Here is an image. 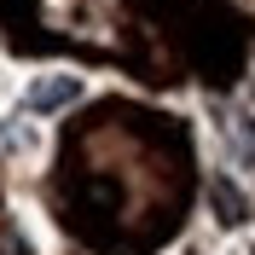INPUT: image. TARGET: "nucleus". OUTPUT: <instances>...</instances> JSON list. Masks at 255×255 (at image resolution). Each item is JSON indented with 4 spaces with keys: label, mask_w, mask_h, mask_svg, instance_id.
Segmentation results:
<instances>
[{
    "label": "nucleus",
    "mask_w": 255,
    "mask_h": 255,
    "mask_svg": "<svg viewBox=\"0 0 255 255\" xmlns=\"http://www.w3.org/2000/svg\"><path fill=\"white\" fill-rule=\"evenodd\" d=\"M81 99V76H41L29 81V93H23V111L47 116V111H64V105H76Z\"/></svg>",
    "instance_id": "obj_1"
},
{
    "label": "nucleus",
    "mask_w": 255,
    "mask_h": 255,
    "mask_svg": "<svg viewBox=\"0 0 255 255\" xmlns=\"http://www.w3.org/2000/svg\"><path fill=\"white\" fill-rule=\"evenodd\" d=\"M209 191H215V203H221V221H226V226H238L244 215H250V203H244V191H232V180H215Z\"/></svg>",
    "instance_id": "obj_2"
}]
</instances>
